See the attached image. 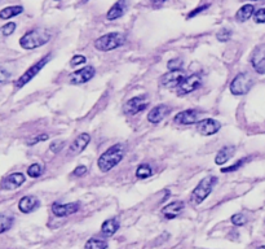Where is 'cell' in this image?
<instances>
[{
	"mask_svg": "<svg viewBox=\"0 0 265 249\" xmlns=\"http://www.w3.org/2000/svg\"><path fill=\"white\" fill-rule=\"evenodd\" d=\"M254 5H252V4H246V5H242L237 11V13H236V20H237L238 22H246L254 16Z\"/></svg>",
	"mask_w": 265,
	"mask_h": 249,
	"instance_id": "22",
	"label": "cell"
},
{
	"mask_svg": "<svg viewBox=\"0 0 265 249\" xmlns=\"http://www.w3.org/2000/svg\"><path fill=\"white\" fill-rule=\"evenodd\" d=\"M43 172H44V169L40 164H32V165L29 166L28 176L31 177V178H39L43 174Z\"/></svg>",
	"mask_w": 265,
	"mask_h": 249,
	"instance_id": "28",
	"label": "cell"
},
{
	"mask_svg": "<svg viewBox=\"0 0 265 249\" xmlns=\"http://www.w3.org/2000/svg\"><path fill=\"white\" fill-rule=\"evenodd\" d=\"M247 161H248V158H242V160H239L238 162H236L234 165H232L231 168H223V169H221V172H223V173L236 172V170H238V169H239L242 165H243L244 162H247Z\"/></svg>",
	"mask_w": 265,
	"mask_h": 249,
	"instance_id": "33",
	"label": "cell"
},
{
	"mask_svg": "<svg viewBox=\"0 0 265 249\" xmlns=\"http://www.w3.org/2000/svg\"><path fill=\"white\" fill-rule=\"evenodd\" d=\"M22 12H24V7H21V5H12V7L3 8L0 11V20H9V18L21 14Z\"/></svg>",
	"mask_w": 265,
	"mask_h": 249,
	"instance_id": "24",
	"label": "cell"
},
{
	"mask_svg": "<svg viewBox=\"0 0 265 249\" xmlns=\"http://www.w3.org/2000/svg\"><path fill=\"white\" fill-rule=\"evenodd\" d=\"M252 1H260V0H252Z\"/></svg>",
	"mask_w": 265,
	"mask_h": 249,
	"instance_id": "43",
	"label": "cell"
},
{
	"mask_svg": "<svg viewBox=\"0 0 265 249\" xmlns=\"http://www.w3.org/2000/svg\"><path fill=\"white\" fill-rule=\"evenodd\" d=\"M251 64L256 73L265 74V47L255 49L251 57Z\"/></svg>",
	"mask_w": 265,
	"mask_h": 249,
	"instance_id": "16",
	"label": "cell"
},
{
	"mask_svg": "<svg viewBox=\"0 0 265 249\" xmlns=\"http://www.w3.org/2000/svg\"><path fill=\"white\" fill-rule=\"evenodd\" d=\"M25 183V176L21 173H13L11 176L5 177L1 180V188L3 190H16Z\"/></svg>",
	"mask_w": 265,
	"mask_h": 249,
	"instance_id": "17",
	"label": "cell"
},
{
	"mask_svg": "<svg viewBox=\"0 0 265 249\" xmlns=\"http://www.w3.org/2000/svg\"><path fill=\"white\" fill-rule=\"evenodd\" d=\"M94 77V68L93 67H84L81 71H74L70 75V83L71 84H83L91 81Z\"/></svg>",
	"mask_w": 265,
	"mask_h": 249,
	"instance_id": "11",
	"label": "cell"
},
{
	"mask_svg": "<svg viewBox=\"0 0 265 249\" xmlns=\"http://www.w3.org/2000/svg\"><path fill=\"white\" fill-rule=\"evenodd\" d=\"M231 38H232L231 29H221V30H220V32L216 34V39L221 43L229 42V39Z\"/></svg>",
	"mask_w": 265,
	"mask_h": 249,
	"instance_id": "30",
	"label": "cell"
},
{
	"mask_svg": "<svg viewBox=\"0 0 265 249\" xmlns=\"http://www.w3.org/2000/svg\"><path fill=\"white\" fill-rule=\"evenodd\" d=\"M9 77H11V73H9V71H5L4 68H0V82L7 81V79Z\"/></svg>",
	"mask_w": 265,
	"mask_h": 249,
	"instance_id": "40",
	"label": "cell"
},
{
	"mask_svg": "<svg viewBox=\"0 0 265 249\" xmlns=\"http://www.w3.org/2000/svg\"><path fill=\"white\" fill-rule=\"evenodd\" d=\"M87 174V166L84 165H79L75 168V170L73 172L74 177H83Z\"/></svg>",
	"mask_w": 265,
	"mask_h": 249,
	"instance_id": "38",
	"label": "cell"
},
{
	"mask_svg": "<svg viewBox=\"0 0 265 249\" xmlns=\"http://www.w3.org/2000/svg\"><path fill=\"white\" fill-rule=\"evenodd\" d=\"M208 7H209V4H206V5H201V7L196 8V9H193V11L188 14V18H193V17H194V16H197V14L202 13L203 11H206V9H208Z\"/></svg>",
	"mask_w": 265,
	"mask_h": 249,
	"instance_id": "36",
	"label": "cell"
},
{
	"mask_svg": "<svg viewBox=\"0 0 265 249\" xmlns=\"http://www.w3.org/2000/svg\"><path fill=\"white\" fill-rule=\"evenodd\" d=\"M201 84H202L201 75L199 74H192V75H188V77L184 78V81L176 88V91H177L178 96H185L198 90Z\"/></svg>",
	"mask_w": 265,
	"mask_h": 249,
	"instance_id": "8",
	"label": "cell"
},
{
	"mask_svg": "<svg viewBox=\"0 0 265 249\" xmlns=\"http://www.w3.org/2000/svg\"><path fill=\"white\" fill-rule=\"evenodd\" d=\"M89 142H91V135H88V134L86 133L78 135V137L74 139L73 143H71V145L69 147L67 154H69V156H78V154L82 153V152L87 148Z\"/></svg>",
	"mask_w": 265,
	"mask_h": 249,
	"instance_id": "12",
	"label": "cell"
},
{
	"mask_svg": "<svg viewBox=\"0 0 265 249\" xmlns=\"http://www.w3.org/2000/svg\"><path fill=\"white\" fill-rule=\"evenodd\" d=\"M48 135H47V134H42V135H39V137H36V138H34V139H32V141H30L29 142V145H32V144H35V143H38V142H44V141H47V139H48Z\"/></svg>",
	"mask_w": 265,
	"mask_h": 249,
	"instance_id": "39",
	"label": "cell"
},
{
	"mask_svg": "<svg viewBox=\"0 0 265 249\" xmlns=\"http://www.w3.org/2000/svg\"><path fill=\"white\" fill-rule=\"evenodd\" d=\"M14 30H16V24H14V22H8V24H5L4 26H1V29H0L1 36H12L14 33Z\"/></svg>",
	"mask_w": 265,
	"mask_h": 249,
	"instance_id": "32",
	"label": "cell"
},
{
	"mask_svg": "<svg viewBox=\"0 0 265 249\" xmlns=\"http://www.w3.org/2000/svg\"><path fill=\"white\" fill-rule=\"evenodd\" d=\"M51 33L46 29H34L30 30L20 39V46L24 49H35L49 42Z\"/></svg>",
	"mask_w": 265,
	"mask_h": 249,
	"instance_id": "2",
	"label": "cell"
},
{
	"mask_svg": "<svg viewBox=\"0 0 265 249\" xmlns=\"http://www.w3.org/2000/svg\"><path fill=\"white\" fill-rule=\"evenodd\" d=\"M258 249H265V246H262V247H259Z\"/></svg>",
	"mask_w": 265,
	"mask_h": 249,
	"instance_id": "42",
	"label": "cell"
},
{
	"mask_svg": "<svg viewBox=\"0 0 265 249\" xmlns=\"http://www.w3.org/2000/svg\"><path fill=\"white\" fill-rule=\"evenodd\" d=\"M84 1H88V0H84Z\"/></svg>",
	"mask_w": 265,
	"mask_h": 249,
	"instance_id": "44",
	"label": "cell"
},
{
	"mask_svg": "<svg viewBox=\"0 0 265 249\" xmlns=\"http://www.w3.org/2000/svg\"><path fill=\"white\" fill-rule=\"evenodd\" d=\"M199 113L196 109H188V110H182V112L177 113L174 118L175 125H193V123L198 122Z\"/></svg>",
	"mask_w": 265,
	"mask_h": 249,
	"instance_id": "13",
	"label": "cell"
},
{
	"mask_svg": "<svg viewBox=\"0 0 265 249\" xmlns=\"http://www.w3.org/2000/svg\"><path fill=\"white\" fill-rule=\"evenodd\" d=\"M39 207H40V201H39L38 197L35 196H24L18 203V209L25 214L32 213Z\"/></svg>",
	"mask_w": 265,
	"mask_h": 249,
	"instance_id": "18",
	"label": "cell"
},
{
	"mask_svg": "<svg viewBox=\"0 0 265 249\" xmlns=\"http://www.w3.org/2000/svg\"><path fill=\"white\" fill-rule=\"evenodd\" d=\"M254 81L252 77L248 73H239L237 77H234V79L231 83V92L233 95L241 96L246 95L250 90H251Z\"/></svg>",
	"mask_w": 265,
	"mask_h": 249,
	"instance_id": "6",
	"label": "cell"
},
{
	"mask_svg": "<svg viewBox=\"0 0 265 249\" xmlns=\"http://www.w3.org/2000/svg\"><path fill=\"white\" fill-rule=\"evenodd\" d=\"M234 152H236V147H234V145H225V147L221 148L216 153V157H215L216 165H224V164H227V162L233 157Z\"/></svg>",
	"mask_w": 265,
	"mask_h": 249,
	"instance_id": "21",
	"label": "cell"
},
{
	"mask_svg": "<svg viewBox=\"0 0 265 249\" xmlns=\"http://www.w3.org/2000/svg\"><path fill=\"white\" fill-rule=\"evenodd\" d=\"M164 1H167V0H151V3L153 4H162Z\"/></svg>",
	"mask_w": 265,
	"mask_h": 249,
	"instance_id": "41",
	"label": "cell"
},
{
	"mask_svg": "<svg viewBox=\"0 0 265 249\" xmlns=\"http://www.w3.org/2000/svg\"><path fill=\"white\" fill-rule=\"evenodd\" d=\"M182 59L177 57V59H172L170 60L167 63V68L170 71H181L182 69Z\"/></svg>",
	"mask_w": 265,
	"mask_h": 249,
	"instance_id": "29",
	"label": "cell"
},
{
	"mask_svg": "<svg viewBox=\"0 0 265 249\" xmlns=\"http://www.w3.org/2000/svg\"><path fill=\"white\" fill-rule=\"evenodd\" d=\"M170 112H171L170 107L166 106V104H159V106L154 107V108L150 110L149 114H147V121H149L150 123L157 125V123L161 122L162 119H164V117L167 116Z\"/></svg>",
	"mask_w": 265,
	"mask_h": 249,
	"instance_id": "15",
	"label": "cell"
},
{
	"mask_svg": "<svg viewBox=\"0 0 265 249\" xmlns=\"http://www.w3.org/2000/svg\"><path fill=\"white\" fill-rule=\"evenodd\" d=\"M106 248H108V242L96 238L89 239V240L86 243V246H84V249H106Z\"/></svg>",
	"mask_w": 265,
	"mask_h": 249,
	"instance_id": "25",
	"label": "cell"
},
{
	"mask_svg": "<svg viewBox=\"0 0 265 249\" xmlns=\"http://www.w3.org/2000/svg\"><path fill=\"white\" fill-rule=\"evenodd\" d=\"M119 221L117 218H110L105 221L101 226V232L104 236H113L119 230Z\"/></svg>",
	"mask_w": 265,
	"mask_h": 249,
	"instance_id": "23",
	"label": "cell"
},
{
	"mask_svg": "<svg viewBox=\"0 0 265 249\" xmlns=\"http://www.w3.org/2000/svg\"><path fill=\"white\" fill-rule=\"evenodd\" d=\"M220 127H221L220 122L212 118L202 119L197 123V131L203 137H211L213 134H216L220 130Z\"/></svg>",
	"mask_w": 265,
	"mask_h": 249,
	"instance_id": "10",
	"label": "cell"
},
{
	"mask_svg": "<svg viewBox=\"0 0 265 249\" xmlns=\"http://www.w3.org/2000/svg\"><path fill=\"white\" fill-rule=\"evenodd\" d=\"M126 154V145L124 144H116L104 152L100 156L97 161L98 169L102 173L110 172L113 168H116L119 162L122 161Z\"/></svg>",
	"mask_w": 265,
	"mask_h": 249,
	"instance_id": "1",
	"label": "cell"
},
{
	"mask_svg": "<svg viewBox=\"0 0 265 249\" xmlns=\"http://www.w3.org/2000/svg\"><path fill=\"white\" fill-rule=\"evenodd\" d=\"M217 183L216 177H206L203 178L201 182L197 184V187L193 190V192L190 193V203L194 204V205H199L201 203L206 200L207 197L209 196V193L212 192L213 186Z\"/></svg>",
	"mask_w": 265,
	"mask_h": 249,
	"instance_id": "3",
	"label": "cell"
},
{
	"mask_svg": "<svg viewBox=\"0 0 265 249\" xmlns=\"http://www.w3.org/2000/svg\"><path fill=\"white\" fill-rule=\"evenodd\" d=\"M51 53H48V55H46V56L43 57V59H40L36 64H34L31 68H29L28 71H25L24 74H22L21 77L18 78L17 81L14 82V86H16V88H21L24 87L25 84H28L29 82L31 81L32 78L36 77L38 75V73H40V71H42L43 68L46 67L47 64H48V61L51 60Z\"/></svg>",
	"mask_w": 265,
	"mask_h": 249,
	"instance_id": "5",
	"label": "cell"
},
{
	"mask_svg": "<svg viewBox=\"0 0 265 249\" xmlns=\"http://www.w3.org/2000/svg\"><path fill=\"white\" fill-rule=\"evenodd\" d=\"M185 77L186 75L182 71H170V73H166L164 75H162L161 79H159V83L166 88H177L180 83L184 81Z\"/></svg>",
	"mask_w": 265,
	"mask_h": 249,
	"instance_id": "9",
	"label": "cell"
},
{
	"mask_svg": "<svg viewBox=\"0 0 265 249\" xmlns=\"http://www.w3.org/2000/svg\"><path fill=\"white\" fill-rule=\"evenodd\" d=\"M182 209H184V203L182 201H172V203H170L162 209V213L167 219H174L181 213Z\"/></svg>",
	"mask_w": 265,
	"mask_h": 249,
	"instance_id": "20",
	"label": "cell"
},
{
	"mask_svg": "<svg viewBox=\"0 0 265 249\" xmlns=\"http://www.w3.org/2000/svg\"><path fill=\"white\" fill-rule=\"evenodd\" d=\"M63 144H65V142H59V141L53 142L49 148H51V151H52L53 153H59V152L63 148Z\"/></svg>",
	"mask_w": 265,
	"mask_h": 249,
	"instance_id": "37",
	"label": "cell"
},
{
	"mask_svg": "<svg viewBox=\"0 0 265 249\" xmlns=\"http://www.w3.org/2000/svg\"><path fill=\"white\" fill-rule=\"evenodd\" d=\"M151 174H153V170H151V168L147 164L140 165L136 170V177L140 179L149 178V177H151Z\"/></svg>",
	"mask_w": 265,
	"mask_h": 249,
	"instance_id": "27",
	"label": "cell"
},
{
	"mask_svg": "<svg viewBox=\"0 0 265 249\" xmlns=\"http://www.w3.org/2000/svg\"><path fill=\"white\" fill-rule=\"evenodd\" d=\"M232 223H233L234 226H243L246 225V222H247V218H246V215L242 213H237V214H234V215H232Z\"/></svg>",
	"mask_w": 265,
	"mask_h": 249,
	"instance_id": "31",
	"label": "cell"
},
{
	"mask_svg": "<svg viewBox=\"0 0 265 249\" xmlns=\"http://www.w3.org/2000/svg\"><path fill=\"white\" fill-rule=\"evenodd\" d=\"M149 106V100L145 95L135 96V98L129 99L128 102L123 107V113L127 116H135L137 113L143 112Z\"/></svg>",
	"mask_w": 265,
	"mask_h": 249,
	"instance_id": "7",
	"label": "cell"
},
{
	"mask_svg": "<svg viewBox=\"0 0 265 249\" xmlns=\"http://www.w3.org/2000/svg\"><path fill=\"white\" fill-rule=\"evenodd\" d=\"M127 5H128L127 0H118V1H117V3L108 11L106 18H108L109 21H114V20L120 18L123 14L126 13Z\"/></svg>",
	"mask_w": 265,
	"mask_h": 249,
	"instance_id": "19",
	"label": "cell"
},
{
	"mask_svg": "<svg viewBox=\"0 0 265 249\" xmlns=\"http://www.w3.org/2000/svg\"><path fill=\"white\" fill-rule=\"evenodd\" d=\"M14 218L12 215H5V214H1L0 215V234L8 231L9 228L13 226Z\"/></svg>",
	"mask_w": 265,
	"mask_h": 249,
	"instance_id": "26",
	"label": "cell"
},
{
	"mask_svg": "<svg viewBox=\"0 0 265 249\" xmlns=\"http://www.w3.org/2000/svg\"><path fill=\"white\" fill-rule=\"evenodd\" d=\"M254 20L256 24H264L265 22V8H260L258 11H255Z\"/></svg>",
	"mask_w": 265,
	"mask_h": 249,
	"instance_id": "34",
	"label": "cell"
},
{
	"mask_svg": "<svg viewBox=\"0 0 265 249\" xmlns=\"http://www.w3.org/2000/svg\"><path fill=\"white\" fill-rule=\"evenodd\" d=\"M79 211V204L78 203H69V204H59L55 203L52 205V213L56 217L63 218L71 214L77 213Z\"/></svg>",
	"mask_w": 265,
	"mask_h": 249,
	"instance_id": "14",
	"label": "cell"
},
{
	"mask_svg": "<svg viewBox=\"0 0 265 249\" xmlns=\"http://www.w3.org/2000/svg\"><path fill=\"white\" fill-rule=\"evenodd\" d=\"M124 40H126V36L120 33H109L94 40V48L102 52H109L123 46Z\"/></svg>",
	"mask_w": 265,
	"mask_h": 249,
	"instance_id": "4",
	"label": "cell"
},
{
	"mask_svg": "<svg viewBox=\"0 0 265 249\" xmlns=\"http://www.w3.org/2000/svg\"><path fill=\"white\" fill-rule=\"evenodd\" d=\"M87 61V59L84 56H82V55H75V56L71 59V67H77V65H81V64H84Z\"/></svg>",
	"mask_w": 265,
	"mask_h": 249,
	"instance_id": "35",
	"label": "cell"
}]
</instances>
